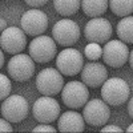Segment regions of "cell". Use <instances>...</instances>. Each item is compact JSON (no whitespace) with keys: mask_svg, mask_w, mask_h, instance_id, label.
<instances>
[{"mask_svg":"<svg viewBox=\"0 0 133 133\" xmlns=\"http://www.w3.org/2000/svg\"><path fill=\"white\" fill-rule=\"evenodd\" d=\"M127 132H128V133H133V124H130V125L127 128Z\"/></svg>","mask_w":133,"mask_h":133,"instance_id":"31","label":"cell"},{"mask_svg":"<svg viewBox=\"0 0 133 133\" xmlns=\"http://www.w3.org/2000/svg\"><path fill=\"white\" fill-rule=\"evenodd\" d=\"M33 133H39V132H44V133H56V129L55 128H52L51 125H48V124H40V125H37L36 128H33V130H32Z\"/></svg>","mask_w":133,"mask_h":133,"instance_id":"23","label":"cell"},{"mask_svg":"<svg viewBox=\"0 0 133 133\" xmlns=\"http://www.w3.org/2000/svg\"><path fill=\"white\" fill-rule=\"evenodd\" d=\"M21 29L28 36H40L48 28V16L39 9H29L23 14L20 20Z\"/></svg>","mask_w":133,"mask_h":133,"instance_id":"13","label":"cell"},{"mask_svg":"<svg viewBox=\"0 0 133 133\" xmlns=\"http://www.w3.org/2000/svg\"><path fill=\"white\" fill-rule=\"evenodd\" d=\"M9 93H11V81L4 73H0V98L5 100L9 96Z\"/></svg>","mask_w":133,"mask_h":133,"instance_id":"22","label":"cell"},{"mask_svg":"<svg viewBox=\"0 0 133 133\" xmlns=\"http://www.w3.org/2000/svg\"><path fill=\"white\" fill-rule=\"evenodd\" d=\"M89 91L83 81H69L61 91L63 103L72 109H80L88 103Z\"/></svg>","mask_w":133,"mask_h":133,"instance_id":"6","label":"cell"},{"mask_svg":"<svg viewBox=\"0 0 133 133\" xmlns=\"http://www.w3.org/2000/svg\"><path fill=\"white\" fill-rule=\"evenodd\" d=\"M129 65H130V68L133 69V49L130 51V53H129Z\"/></svg>","mask_w":133,"mask_h":133,"instance_id":"29","label":"cell"},{"mask_svg":"<svg viewBox=\"0 0 133 133\" xmlns=\"http://www.w3.org/2000/svg\"><path fill=\"white\" fill-rule=\"evenodd\" d=\"M130 96V88L128 83L120 77L107 79V81L101 85V97L103 100L112 107L123 105L128 101Z\"/></svg>","mask_w":133,"mask_h":133,"instance_id":"1","label":"cell"},{"mask_svg":"<svg viewBox=\"0 0 133 133\" xmlns=\"http://www.w3.org/2000/svg\"><path fill=\"white\" fill-rule=\"evenodd\" d=\"M116 33L121 41L133 44V16L123 17L116 28Z\"/></svg>","mask_w":133,"mask_h":133,"instance_id":"18","label":"cell"},{"mask_svg":"<svg viewBox=\"0 0 133 133\" xmlns=\"http://www.w3.org/2000/svg\"><path fill=\"white\" fill-rule=\"evenodd\" d=\"M56 66L64 76H76L84 68V57L77 49L68 47L57 55Z\"/></svg>","mask_w":133,"mask_h":133,"instance_id":"4","label":"cell"},{"mask_svg":"<svg viewBox=\"0 0 133 133\" xmlns=\"http://www.w3.org/2000/svg\"><path fill=\"white\" fill-rule=\"evenodd\" d=\"M84 55H85L87 59H89V61H96L103 56V49L100 47V44L89 43L84 49Z\"/></svg>","mask_w":133,"mask_h":133,"instance_id":"21","label":"cell"},{"mask_svg":"<svg viewBox=\"0 0 133 133\" xmlns=\"http://www.w3.org/2000/svg\"><path fill=\"white\" fill-rule=\"evenodd\" d=\"M11 123V121H8L7 118H2V120H0V127H2V128H0V130H2L3 133L4 132H12L14 129H12V125H11L9 124Z\"/></svg>","mask_w":133,"mask_h":133,"instance_id":"25","label":"cell"},{"mask_svg":"<svg viewBox=\"0 0 133 133\" xmlns=\"http://www.w3.org/2000/svg\"><path fill=\"white\" fill-rule=\"evenodd\" d=\"M29 105L27 98L20 95L8 96L2 103V116L11 123H20L28 116Z\"/></svg>","mask_w":133,"mask_h":133,"instance_id":"8","label":"cell"},{"mask_svg":"<svg viewBox=\"0 0 133 133\" xmlns=\"http://www.w3.org/2000/svg\"><path fill=\"white\" fill-rule=\"evenodd\" d=\"M112 24L110 21L104 19V17H93L85 24L84 28V36L88 41L91 43H107L112 37Z\"/></svg>","mask_w":133,"mask_h":133,"instance_id":"10","label":"cell"},{"mask_svg":"<svg viewBox=\"0 0 133 133\" xmlns=\"http://www.w3.org/2000/svg\"><path fill=\"white\" fill-rule=\"evenodd\" d=\"M27 33L17 27H9L2 32L0 36V45L2 49L7 53L17 55L21 51H24L27 45Z\"/></svg>","mask_w":133,"mask_h":133,"instance_id":"14","label":"cell"},{"mask_svg":"<svg viewBox=\"0 0 133 133\" xmlns=\"http://www.w3.org/2000/svg\"><path fill=\"white\" fill-rule=\"evenodd\" d=\"M25 4L32 7V8H39V7H43V5H45L48 0H24Z\"/></svg>","mask_w":133,"mask_h":133,"instance_id":"24","label":"cell"},{"mask_svg":"<svg viewBox=\"0 0 133 133\" xmlns=\"http://www.w3.org/2000/svg\"><path fill=\"white\" fill-rule=\"evenodd\" d=\"M53 5L61 16H72L80 9L81 0H53Z\"/></svg>","mask_w":133,"mask_h":133,"instance_id":"19","label":"cell"},{"mask_svg":"<svg viewBox=\"0 0 133 133\" xmlns=\"http://www.w3.org/2000/svg\"><path fill=\"white\" fill-rule=\"evenodd\" d=\"M80 27L69 19L59 20L52 28L53 40L61 47H72L80 39Z\"/></svg>","mask_w":133,"mask_h":133,"instance_id":"5","label":"cell"},{"mask_svg":"<svg viewBox=\"0 0 133 133\" xmlns=\"http://www.w3.org/2000/svg\"><path fill=\"white\" fill-rule=\"evenodd\" d=\"M109 8L116 16H130L133 12V0H109Z\"/></svg>","mask_w":133,"mask_h":133,"instance_id":"20","label":"cell"},{"mask_svg":"<svg viewBox=\"0 0 133 133\" xmlns=\"http://www.w3.org/2000/svg\"><path fill=\"white\" fill-rule=\"evenodd\" d=\"M83 117L85 123L92 127H101L105 125L107 121L110 117V109L109 105L100 98H93L84 105Z\"/></svg>","mask_w":133,"mask_h":133,"instance_id":"11","label":"cell"},{"mask_svg":"<svg viewBox=\"0 0 133 133\" xmlns=\"http://www.w3.org/2000/svg\"><path fill=\"white\" fill-rule=\"evenodd\" d=\"M36 88L44 96H55L64 88L63 73L55 68H45L36 77Z\"/></svg>","mask_w":133,"mask_h":133,"instance_id":"2","label":"cell"},{"mask_svg":"<svg viewBox=\"0 0 133 133\" xmlns=\"http://www.w3.org/2000/svg\"><path fill=\"white\" fill-rule=\"evenodd\" d=\"M84 117L75 112V110H66L59 117L57 128L64 133H80L84 130Z\"/></svg>","mask_w":133,"mask_h":133,"instance_id":"16","label":"cell"},{"mask_svg":"<svg viewBox=\"0 0 133 133\" xmlns=\"http://www.w3.org/2000/svg\"><path fill=\"white\" fill-rule=\"evenodd\" d=\"M108 79L107 68L100 63H89L84 65L81 71V81L89 88H98L101 87Z\"/></svg>","mask_w":133,"mask_h":133,"instance_id":"15","label":"cell"},{"mask_svg":"<svg viewBox=\"0 0 133 133\" xmlns=\"http://www.w3.org/2000/svg\"><path fill=\"white\" fill-rule=\"evenodd\" d=\"M57 53L56 41L49 36H36L29 43V56L36 63H48Z\"/></svg>","mask_w":133,"mask_h":133,"instance_id":"7","label":"cell"},{"mask_svg":"<svg viewBox=\"0 0 133 133\" xmlns=\"http://www.w3.org/2000/svg\"><path fill=\"white\" fill-rule=\"evenodd\" d=\"M109 0H81V9L89 17H100L107 12Z\"/></svg>","mask_w":133,"mask_h":133,"instance_id":"17","label":"cell"},{"mask_svg":"<svg viewBox=\"0 0 133 133\" xmlns=\"http://www.w3.org/2000/svg\"><path fill=\"white\" fill-rule=\"evenodd\" d=\"M108 132H116V133H121L123 129L118 128L117 125H105L104 128H101V133H108Z\"/></svg>","mask_w":133,"mask_h":133,"instance_id":"26","label":"cell"},{"mask_svg":"<svg viewBox=\"0 0 133 133\" xmlns=\"http://www.w3.org/2000/svg\"><path fill=\"white\" fill-rule=\"evenodd\" d=\"M7 71L8 75L15 81L19 83L27 81L35 75V60L29 55H24V53L14 55L8 61Z\"/></svg>","mask_w":133,"mask_h":133,"instance_id":"3","label":"cell"},{"mask_svg":"<svg viewBox=\"0 0 133 133\" xmlns=\"http://www.w3.org/2000/svg\"><path fill=\"white\" fill-rule=\"evenodd\" d=\"M0 24H2V32H3V31L5 29V28H4V27H5V20L2 19V20H0Z\"/></svg>","mask_w":133,"mask_h":133,"instance_id":"30","label":"cell"},{"mask_svg":"<svg viewBox=\"0 0 133 133\" xmlns=\"http://www.w3.org/2000/svg\"><path fill=\"white\" fill-rule=\"evenodd\" d=\"M32 113L39 123L51 124L57 120L60 115V105L55 98L49 96H43L35 101L32 107Z\"/></svg>","mask_w":133,"mask_h":133,"instance_id":"12","label":"cell"},{"mask_svg":"<svg viewBox=\"0 0 133 133\" xmlns=\"http://www.w3.org/2000/svg\"><path fill=\"white\" fill-rule=\"evenodd\" d=\"M128 113L133 118V97L129 100V103H128Z\"/></svg>","mask_w":133,"mask_h":133,"instance_id":"27","label":"cell"},{"mask_svg":"<svg viewBox=\"0 0 133 133\" xmlns=\"http://www.w3.org/2000/svg\"><path fill=\"white\" fill-rule=\"evenodd\" d=\"M3 52L4 51L0 52V68H3V66H4V53Z\"/></svg>","mask_w":133,"mask_h":133,"instance_id":"28","label":"cell"},{"mask_svg":"<svg viewBox=\"0 0 133 133\" xmlns=\"http://www.w3.org/2000/svg\"><path fill=\"white\" fill-rule=\"evenodd\" d=\"M129 48L121 40L107 41L103 48V60L112 68H121L129 60Z\"/></svg>","mask_w":133,"mask_h":133,"instance_id":"9","label":"cell"}]
</instances>
